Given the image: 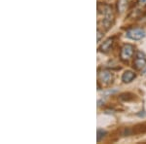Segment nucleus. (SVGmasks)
<instances>
[{
  "instance_id": "nucleus-1",
  "label": "nucleus",
  "mask_w": 146,
  "mask_h": 144,
  "mask_svg": "<svg viewBox=\"0 0 146 144\" xmlns=\"http://www.w3.org/2000/svg\"><path fill=\"white\" fill-rule=\"evenodd\" d=\"M98 14H102L103 18H104L102 21V25L106 28H109L113 22V18H114L113 17V13H112V8L108 5H101V4H98Z\"/></svg>"
},
{
  "instance_id": "nucleus-9",
  "label": "nucleus",
  "mask_w": 146,
  "mask_h": 144,
  "mask_svg": "<svg viewBox=\"0 0 146 144\" xmlns=\"http://www.w3.org/2000/svg\"><path fill=\"white\" fill-rule=\"evenodd\" d=\"M127 6H128V1L127 0H120L118 2V9L120 12H123L126 10Z\"/></svg>"
},
{
  "instance_id": "nucleus-8",
  "label": "nucleus",
  "mask_w": 146,
  "mask_h": 144,
  "mask_svg": "<svg viewBox=\"0 0 146 144\" xmlns=\"http://www.w3.org/2000/svg\"><path fill=\"white\" fill-rule=\"evenodd\" d=\"M135 78V72H133V71H126L123 74V76H122V80H123V82H125V83H129V82L133 81Z\"/></svg>"
},
{
  "instance_id": "nucleus-6",
  "label": "nucleus",
  "mask_w": 146,
  "mask_h": 144,
  "mask_svg": "<svg viewBox=\"0 0 146 144\" xmlns=\"http://www.w3.org/2000/svg\"><path fill=\"white\" fill-rule=\"evenodd\" d=\"M146 133V123L137 125L136 127H133V129H126L125 134L126 135H129V134H133V133L136 134V133Z\"/></svg>"
},
{
  "instance_id": "nucleus-2",
  "label": "nucleus",
  "mask_w": 146,
  "mask_h": 144,
  "mask_svg": "<svg viewBox=\"0 0 146 144\" xmlns=\"http://www.w3.org/2000/svg\"><path fill=\"white\" fill-rule=\"evenodd\" d=\"M127 36L131 40H140L145 37V31L142 28H131L127 31Z\"/></svg>"
},
{
  "instance_id": "nucleus-7",
  "label": "nucleus",
  "mask_w": 146,
  "mask_h": 144,
  "mask_svg": "<svg viewBox=\"0 0 146 144\" xmlns=\"http://www.w3.org/2000/svg\"><path fill=\"white\" fill-rule=\"evenodd\" d=\"M112 45H113V38H109V39H107L105 42H103L102 45L100 46V50L101 52H103V53H106V52H108L110 49H111Z\"/></svg>"
},
{
  "instance_id": "nucleus-3",
  "label": "nucleus",
  "mask_w": 146,
  "mask_h": 144,
  "mask_svg": "<svg viewBox=\"0 0 146 144\" xmlns=\"http://www.w3.org/2000/svg\"><path fill=\"white\" fill-rule=\"evenodd\" d=\"M133 53H135V47L131 44H126L122 47L120 56H121V58L123 60L127 61V60H129L131 56H133Z\"/></svg>"
},
{
  "instance_id": "nucleus-10",
  "label": "nucleus",
  "mask_w": 146,
  "mask_h": 144,
  "mask_svg": "<svg viewBox=\"0 0 146 144\" xmlns=\"http://www.w3.org/2000/svg\"><path fill=\"white\" fill-rule=\"evenodd\" d=\"M105 134H106V133H105L103 129H98V135H96V140L100 142V141L102 139L103 137L105 136Z\"/></svg>"
},
{
  "instance_id": "nucleus-4",
  "label": "nucleus",
  "mask_w": 146,
  "mask_h": 144,
  "mask_svg": "<svg viewBox=\"0 0 146 144\" xmlns=\"http://www.w3.org/2000/svg\"><path fill=\"white\" fill-rule=\"evenodd\" d=\"M98 81H100L102 84L108 85L112 83L113 81V75L112 73L108 70H102L98 72Z\"/></svg>"
},
{
  "instance_id": "nucleus-11",
  "label": "nucleus",
  "mask_w": 146,
  "mask_h": 144,
  "mask_svg": "<svg viewBox=\"0 0 146 144\" xmlns=\"http://www.w3.org/2000/svg\"><path fill=\"white\" fill-rule=\"evenodd\" d=\"M102 36H103V32L100 29H98V41H100Z\"/></svg>"
},
{
  "instance_id": "nucleus-5",
  "label": "nucleus",
  "mask_w": 146,
  "mask_h": 144,
  "mask_svg": "<svg viewBox=\"0 0 146 144\" xmlns=\"http://www.w3.org/2000/svg\"><path fill=\"white\" fill-rule=\"evenodd\" d=\"M146 65V56L141 52H137L135 60V67L136 69H141Z\"/></svg>"
},
{
  "instance_id": "nucleus-12",
  "label": "nucleus",
  "mask_w": 146,
  "mask_h": 144,
  "mask_svg": "<svg viewBox=\"0 0 146 144\" xmlns=\"http://www.w3.org/2000/svg\"><path fill=\"white\" fill-rule=\"evenodd\" d=\"M138 5L140 7H145L146 6V0H138Z\"/></svg>"
}]
</instances>
